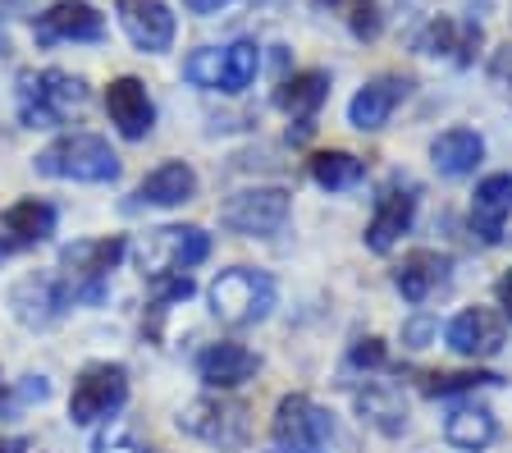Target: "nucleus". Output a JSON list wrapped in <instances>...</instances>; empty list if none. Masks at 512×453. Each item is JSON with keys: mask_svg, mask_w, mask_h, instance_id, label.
Wrapping results in <instances>:
<instances>
[{"mask_svg": "<svg viewBox=\"0 0 512 453\" xmlns=\"http://www.w3.org/2000/svg\"><path fill=\"white\" fill-rule=\"evenodd\" d=\"M32 165L46 179H74V184H110V179H119V156L96 133H64L51 147L37 151Z\"/></svg>", "mask_w": 512, "mask_h": 453, "instance_id": "f257e3e1", "label": "nucleus"}, {"mask_svg": "<svg viewBox=\"0 0 512 453\" xmlns=\"http://www.w3.org/2000/svg\"><path fill=\"white\" fill-rule=\"evenodd\" d=\"M83 106H87V83L78 74L42 69V74L19 78V115L28 129H55Z\"/></svg>", "mask_w": 512, "mask_h": 453, "instance_id": "f03ea898", "label": "nucleus"}, {"mask_svg": "<svg viewBox=\"0 0 512 453\" xmlns=\"http://www.w3.org/2000/svg\"><path fill=\"white\" fill-rule=\"evenodd\" d=\"M270 307H275V280L266 270L234 266L211 284V312L224 325H256L270 316Z\"/></svg>", "mask_w": 512, "mask_h": 453, "instance_id": "7ed1b4c3", "label": "nucleus"}, {"mask_svg": "<svg viewBox=\"0 0 512 453\" xmlns=\"http://www.w3.org/2000/svg\"><path fill=\"white\" fill-rule=\"evenodd\" d=\"M128 399V371L119 362H92L83 376L74 380L69 394V417L74 426H92L101 417H115Z\"/></svg>", "mask_w": 512, "mask_h": 453, "instance_id": "20e7f679", "label": "nucleus"}, {"mask_svg": "<svg viewBox=\"0 0 512 453\" xmlns=\"http://www.w3.org/2000/svg\"><path fill=\"white\" fill-rule=\"evenodd\" d=\"M179 431L197 435L206 444H220V449H238L252 435V412L234 399H197L179 412Z\"/></svg>", "mask_w": 512, "mask_h": 453, "instance_id": "39448f33", "label": "nucleus"}, {"mask_svg": "<svg viewBox=\"0 0 512 453\" xmlns=\"http://www.w3.org/2000/svg\"><path fill=\"white\" fill-rule=\"evenodd\" d=\"M220 220H224V229H234V234L270 238V234H279L288 220V193L284 188H247V193L229 197V202L220 206Z\"/></svg>", "mask_w": 512, "mask_h": 453, "instance_id": "423d86ee", "label": "nucleus"}, {"mask_svg": "<svg viewBox=\"0 0 512 453\" xmlns=\"http://www.w3.org/2000/svg\"><path fill=\"white\" fill-rule=\"evenodd\" d=\"M211 257V234L197 225H170L142 243V270L165 275V270H192Z\"/></svg>", "mask_w": 512, "mask_h": 453, "instance_id": "0eeeda50", "label": "nucleus"}, {"mask_svg": "<svg viewBox=\"0 0 512 453\" xmlns=\"http://www.w3.org/2000/svg\"><path fill=\"white\" fill-rule=\"evenodd\" d=\"M119 257H124V238H83V243H69L60 266L78 284L74 298H101V280L119 266Z\"/></svg>", "mask_w": 512, "mask_h": 453, "instance_id": "6e6552de", "label": "nucleus"}, {"mask_svg": "<svg viewBox=\"0 0 512 453\" xmlns=\"http://www.w3.org/2000/svg\"><path fill=\"white\" fill-rule=\"evenodd\" d=\"M270 431L284 449H316L320 440L334 435V417L320 403H311L307 394H288V399H279Z\"/></svg>", "mask_w": 512, "mask_h": 453, "instance_id": "1a4fd4ad", "label": "nucleus"}, {"mask_svg": "<svg viewBox=\"0 0 512 453\" xmlns=\"http://www.w3.org/2000/svg\"><path fill=\"white\" fill-rule=\"evenodd\" d=\"M119 23H124L128 42L147 55H160L174 46V14L165 0H115Z\"/></svg>", "mask_w": 512, "mask_h": 453, "instance_id": "9d476101", "label": "nucleus"}, {"mask_svg": "<svg viewBox=\"0 0 512 453\" xmlns=\"http://www.w3.org/2000/svg\"><path fill=\"white\" fill-rule=\"evenodd\" d=\"M106 37V19L87 5V0H55L51 10L37 19V42H101Z\"/></svg>", "mask_w": 512, "mask_h": 453, "instance_id": "9b49d317", "label": "nucleus"}, {"mask_svg": "<svg viewBox=\"0 0 512 453\" xmlns=\"http://www.w3.org/2000/svg\"><path fill=\"white\" fill-rule=\"evenodd\" d=\"M407 92H412V83H407L403 74H380L371 78V83L357 92V97L348 101V124L362 133H375L389 124V115H394L398 106L407 101Z\"/></svg>", "mask_w": 512, "mask_h": 453, "instance_id": "f8f14e48", "label": "nucleus"}, {"mask_svg": "<svg viewBox=\"0 0 512 453\" xmlns=\"http://www.w3.org/2000/svg\"><path fill=\"white\" fill-rule=\"evenodd\" d=\"M106 115L128 142L147 138L151 124H156V106H151V97H147V83L133 74L115 78V83L106 87Z\"/></svg>", "mask_w": 512, "mask_h": 453, "instance_id": "ddd939ff", "label": "nucleus"}, {"mask_svg": "<svg viewBox=\"0 0 512 453\" xmlns=\"http://www.w3.org/2000/svg\"><path fill=\"white\" fill-rule=\"evenodd\" d=\"M508 339V321L490 307H467L448 325V348L462 357H494Z\"/></svg>", "mask_w": 512, "mask_h": 453, "instance_id": "4468645a", "label": "nucleus"}, {"mask_svg": "<svg viewBox=\"0 0 512 453\" xmlns=\"http://www.w3.org/2000/svg\"><path fill=\"white\" fill-rule=\"evenodd\" d=\"M412 216H416V188L412 184H389L375 202V216L366 225V248L371 252H389L398 238L412 229Z\"/></svg>", "mask_w": 512, "mask_h": 453, "instance_id": "2eb2a0df", "label": "nucleus"}, {"mask_svg": "<svg viewBox=\"0 0 512 453\" xmlns=\"http://www.w3.org/2000/svg\"><path fill=\"white\" fill-rule=\"evenodd\" d=\"M256 367H261V357H256L247 344H229V339L206 344L202 357H197V376H202V385H211V389L247 385V380L256 376Z\"/></svg>", "mask_w": 512, "mask_h": 453, "instance_id": "dca6fc26", "label": "nucleus"}, {"mask_svg": "<svg viewBox=\"0 0 512 453\" xmlns=\"http://www.w3.org/2000/svg\"><path fill=\"white\" fill-rule=\"evenodd\" d=\"M508 220H512V174L480 179L476 197H471V234H476L480 243H499Z\"/></svg>", "mask_w": 512, "mask_h": 453, "instance_id": "f3484780", "label": "nucleus"}, {"mask_svg": "<svg viewBox=\"0 0 512 453\" xmlns=\"http://www.w3.org/2000/svg\"><path fill=\"white\" fill-rule=\"evenodd\" d=\"M64 302H69V293H64L55 280H46V275H32V280L14 284V293H10L14 316H19L23 325H32V330H46V325L60 321Z\"/></svg>", "mask_w": 512, "mask_h": 453, "instance_id": "a211bd4d", "label": "nucleus"}, {"mask_svg": "<svg viewBox=\"0 0 512 453\" xmlns=\"http://www.w3.org/2000/svg\"><path fill=\"white\" fill-rule=\"evenodd\" d=\"M480 156H485V138H480L476 129H448L430 142V161H435V170L448 174V179H467L480 165Z\"/></svg>", "mask_w": 512, "mask_h": 453, "instance_id": "6ab92c4d", "label": "nucleus"}, {"mask_svg": "<svg viewBox=\"0 0 512 453\" xmlns=\"http://www.w3.org/2000/svg\"><path fill=\"white\" fill-rule=\"evenodd\" d=\"M476 46H480V28L476 23H458V19H430L426 33L416 37V51L421 55H448L458 65H467Z\"/></svg>", "mask_w": 512, "mask_h": 453, "instance_id": "aec40b11", "label": "nucleus"}, {"mask_svg": "<svg viewBox=\"0 0 512 453\" xmlns=\"http://www.w3.org/2000/svg\"><path fill=\"white\" fill-rule=\"evenodd\" d=\"M394 284L407 302H426L430 293H439L448 284V257H439V252H412L394 270Z\"/></svg>", "mask_w": 512, "mask_h": 453, "instance_id": "412c9836", "label": "nucleus"}, {"mask_svg": "<svg viewBox=\"0 0 512 453\" xmlns=\"http://www.w3.org/2000/svg\"><path fill=\"white\" fill-rule=\"evenodd\" d=\"M138 197L151 206H183L197 197V174H192V165H183V161H165L142 179Z\"/></svg>", "mask_w": 512, "mask_h": 453, "instance_id": "4be33fe9", "label": "nucleus"}, {"mask_svg": "<svg viewBox=\"0 0 512 453\" xmlns=\"http://www.w3.org/2000/svg\"><path fill=\"white\" fill-rule=\"evenodd\" d=\"M444 435H448V444H453V449L480 453V449H490V444H494L499 426H494V412L490 408H480V403H462V408L448 412Z\"/></svg>", "mask_w": 512, "mask_h": 453, "instance_id": "5701e85b", "label": "nucleus"}, {"mask_svg": "<svg viewBox=\"0 0 512 453\" xmlns=\"http://www.w3.org/2000/svg\"><path fill=\"white\" fill-rule=\"evenodd\" d=\"M0 225H5V234H14L19 248H32V243H46L55 234V206L42 197H23L0 216Z\"/></svg>", "mask_w": 512, "mask_h": 453, "instance_id": "b1692460", "label": "nucleus"}, {"mask_svg": "<svg viewBox=\"0 0 512 453\" xmlns=\"http://www.w3.org/2000/svg\"><path fill=\"white\" fill-rule=\"evenodd\" d=\"M325 97H330V74H325V69H307V74H293L279 83L275 106L288 110V115H298V119H311L320 106H325Z\"/></svg>", "mask_w": 512, "mask_h": 453, "instance_id": "393cba45", "label": "nucleus"}, {"mask_svg": "<svg viewBox=\"0 0 512 453\" xmlns=\"http://www.w3.org/2000/svg\"><path fill=\"white\" fill-rule=\"evenodd\" d=\"M357 408H362V417L371 421L375 431H384V435H403L407 431V403H403V394H398V389H389V385H380V380H371V385L357 394Z\"/></svg>", "mask_w": 512, "mask_h": 453, "instance_id": "a878e982", "label": "nucleus"}, {"mask_svg": "<svg viewBox=\"0 0 512 453\" xmlns=\"http://www.w3.org/2000/svg\"><path fill=\"white\" fill-rule=\"evenodd\" d=\"M311 179L330 193H348L366 179V165L352 151H320V156H311Z\"/></svg>", "mask_w": 512, "mask_h": 453, "instance_id": "bb28decb", "label": "nucleus"}, {"mask_svg": "<svg viewBox=\"0 0 512 453\" xmlns=\"http://www.w3.org/2000/svg\"><path fill=\"white\" fill-rule=\"evenodd\" d=\"M416 385H421V394H430V399H448V394L499 385V376H490V371H426V376H416Z\"/></svg>", "mask_w": 512, "mask_h": 453, "instance_id": "cd10ccee", "label": "nucleus"}, {"mask_svg": "<svg viewBox=\"0 0 512 453\" xmlns=\"http://www.w3.org/2000/svg\"><path fill=\"white\" fill-rule=\"evenodd\" d=\"M256 69H261V51H256V42L224 46V92H229V97H238V92L252 87Z\"/></svg>", "mask_w": 512, "mask_h": 453, "instance_id": "c85d7f7f", "label": "nucleus"}, {"mask_svg": "<svg viewBox=\"0 0 512 453\" xmlns=\"http://www.w3.org/2000/svg\"><path fill=\"white\" fill-rule=\"evenodd\" d=\"M316 10H330L348 23L357 37H375L380 33V10H375V0H316Z\"/></svg>", "mask_w": 512, "mask_h": 453, "instance_id": "c756f323", "label": "nucleus"}, {"mask_svg": "<svg viewBox=\"0 0 512 453\" xmlns=\"http://www.w3.org/2000/svg\"><path fill=\"white\" fill-rule=\"evenodd\" d=\"M183 78L192 87H211V92H224V51L206 46V51H192L183 60Z\"/></svg>", "mask_w": 512, "mask_h": 453, "instance_id": "7c9ffc66", "label": "nucleus"}, {"mask_svg": "<svg viewBox=\"0 0 512 453\" xmlns=\"http://www.w3.org/2000/svg\"><path fill=\"white\" fill-rule=\"evenodd\" d=\"M96 453H142L138 431H133L124 417H110V426L96 435Z\"/></svg>", "mask_w": 512, "mask_h": 453, "instance_id": "2f4dec72", "label": "nucleus"}, {"mask_svg": "<svg viewBox=\"0 0 512 453\" xmlns=\"http://www.w3.org/2000/svg\"><path fill=\"white\" fill-rule=\"evenodd\" d=\"M384 362H389V353H384L380 339H362V344L352 348V367H371V371H380Z\"/></svg>", "mask_w": 512, "mask_h": 453, "instance_id": "473e14b6", "label": "nucleus"}, {"mask_svg": "<svg viewBox=\"0 0 512 453\" xmlns=\"http://www.w3.org/2000/svg\"><path fill=\"white\" fill-rule=\"evenodd\" d=\"M494 293H499V307H503V316H508V321H512V270H508V275H503L499 284H494Z\"/></svg>", "mask_w": 512, "mask_h": 453, "instance_id": "72a5a7b5", "label": "nucleus"}, {"mask_svg": "<svg viewBox=\"0 0 512 453\" xmlns=\"http://www.w3.org/2000/svg\"><path fill=\"white\" fill-rule=\"evenodd\" d=\"M183 5H188L192 14H220L229 0H183Z\"/></svg>", "mask_w": 512, "mask_h": 453, "instance_id": "f704fd0d", "label": "nucleus"}, {"mask_svg": "<svg viewBox=\"0 0 512 453\" xmlns=\"http://www.w3.org/2000/svg\"><path fill=\"white\" fill-rule=\"evenodd\" d=\"M0 453H28V440H19V435H0Z\"/></svg>", "mask_w": 512, "mask_h": 453, "instance_id": "c9c22d12", "label": "nucleus"}, {"mask_svg": "<svg viewBox=\"0 0 512 453\" xmlns=\"http://www.w3.org/2000/svg\"><path fill=\"white\" fill-rule=\"evenodd\" d=\"M426 335H430V325H426V321H416L412 330H407V339H412V348H421V339H426Z\"/></svg>", "mask_w": 512, "mask_h": 453, "instance_id": "e433bc0d", "label": "nucleus"}, {"mask_svg": "<svg viewBox=\"0 0 512 453\" xmlns=\"http://www.w3.org/2000/svg\"><path fill=\"white\" fill-rule=\"evenodd\" d=\"M275 453H316V449H275Z\"/></svg>", "mask_w": 512, "mask_h": 453, "instance_id": "4c0bfd02", "label": "nucleus"}, {"mask_svg": "<svg viewBox=\"0 0 512 453\" xmlns=\"http://www.w3.org/2000/svg\"><path fill=\"white\" fill-rule=\"evenodd\" d=\"M5 252H10V248H5V243H0V261H5Z\"/></svg>", "mask_w": 512, "mask_h": 453, "instance_id": "58836bf2", "label": "nucleus"}, {"mask_svg": "<svg viewBox=\"0 0 512 453\" xmlns=\"http://www.w3.org/2000/svg\"><path fill=\"white\" fill-rule=\"evenodd\" d=\"M0 394H5V380H0Z\"/></svg>", "mask_w": 512, "mask_h": 453, "instance_id": "ea45409f", "label": "nucleus"}]
</instances>
